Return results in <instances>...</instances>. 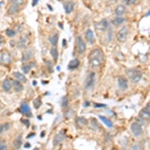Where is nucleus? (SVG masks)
<instances>
[{"mask_svg": "<svg viewBox=\"0 0 150 150\" xmlns=\"http://www.w3.org/2000/svg\"><path fill=\"white\" fill-rule=\"evenodd\" d=\"M0 150H7V144H6L5 140L0 139Z\"/></svg>", "mask_w": 150, "mask_h": 150, "instance_id": "nucleus-38", "label": "nucleus"}, {"mask_svg": "<svg viewBox=\"0 0 150 150\" xmlns=\"http://www.w3.org/2000/svg\"><path fill=\"white\" fill-rule=\"evenodd\" d=\"M0 108H1V104H0Z\"/></svg>", "mask_w": 150, "mask_h": 150, "instance_id": "nucleus-50", "label": "nucleus"}, {"mask_svg": "<svg viewBox=\"0 0 150 150\" xmlns=\"http://www.w3.org/2000/svg\"><path fill=\"white\" fill-rule=\"evenodd\" d=\"M2 88H3V90L5 91V92H10V90H11L12 88V83L11 81H10V79L5 78V79L3 80V82H2Z\"/></svg>", "mask_w": 150, "mask_h": 150, "instance_id": "nucleus-21", "label": "nucleus"}, {"mask_svg": "<svg viewBox=\"0 0 150 150\" xmlns=\"http://www.w3.org/2000/svg\"><path fill=\"white\" fill-rule=\"evenodd\" d=\"M29 147H30L29 143H26V144H25V148H29Z\"/></svg>", "mask_w": 150, "mask_h": 150, "instance_id": "nucleus-45", "label": "nucleus"}, {"mask_svg": "<svg viewBox=\"0 0 150 150\" xmlns=\"http://www.w3.org/2000/svg\"><path fill=\"white\" fill-rule=\"evenodd\" d=\"M0 73H1V71H0Z\"/></svg>", "mask_w": 150, "mask_h": 150, "instance_id": "nucleus-53", "label": "nucleus"}, {"mask_svg": "<svg viewBox=\"0 0 150 150\" xmlns=\"http://www.w3.org/2000/svg\"><path fill=\"white\" fill-rule=\"evenodd\" d=\"M67 106H68V98L65 96V97H63V98H62L61 107L63 108V109H65V108H67Z\"/></svg>", "mask_w": 150, "mask_h": 150, "instance_id": "nucleus-36", "label": "nucleus"}, {"mask_svg": "<svg viewBox=\"0 0 150 150\" xmlns=\"http://www.w3.org/2000/svg\"><path fill=\"white\" fill-rule=\"evenodd\" d=\"M30 42V39H29V36L27 34H23V35L20 36L19 40L17 41V47L19 49H25L26 47L28 46Z\"/></svg>", "mask_w": 150, "mask_h": 150, "instance_id": "nucleus-8", "label": "nucleus"}, {"mask_svg": "<svg viewBox=\"0 0 150 150\" xmlns=\"http://www.w3.org/2000/svg\"><path fill=\"white\" fill-rule=\"evenodd\" d=\"M22 143H23V139H22V135H18L16 138L14 139V141H13V148L15 150H18L20 148L21 146H22Z\"/></svg>", "mask_w": 150, "mask_h": 150, "instance_id": "nucleus-20", "label": "nucleus"}, {"mask_svg": "<svg viewBox=\"0 0 150 150\" xmlns=\"http://www.w3.org/2000/svg\"><path fill=\"white\" fill-rule=\"evenodd\" d=\"M50 54H51L52 58H53V61L56 62L58 59V56H59V52H58L57 47H51L50 49Z\"/></svg>", "mask_w": 150, "mask_h": 150, "instance_id": "nucleus-28", "label": "nucleus"}, {"mask_svg": "<svg viewBox=\"0 0 150 150\" xmlns=\"http://www.w3.org/2000/svg\"><path fill=\"white\" fill-rule=\"evenodd\" d=\"M104 32H106V34H105V42L106 43H109L110 41L112 40L113 34H114V32H113V28L111 27V26H109V27L107 28V30H106V31H104Z\"/></svg>", "mask_w": 150, "mask_h": 150, "instance_id": "nucleus-22", "label": "nucleus"}, {"mask_svg": "<svg viewBox=\"0 0 150 150\" xmlns=\"http://www.w3.org/2000/svg\"><path fill=\"white\" fill-rule=\"evenodd\" d=\"M128 31H129V27L127 25H122V27L117 31L116 33V39L119 43H124L127 40Z\"/></svg>", "mask_w": 150, "mask_h": 150, "instance_id": "nucleus-4", "label": "nucleus"}, {"mask_svg": "<svg viewBox=\"0 0 150 150\" xmlns=\"http://www.w3.org/2000/svg\"><path fill=\"white\" fill-rule=\"evenodd\" d=\"M65 139H66V133L64 132V130H61L60 132H58L55 136H54V139H53V144L55 146L57 145H60L62 142H64Z\"/></svg>", "mask_w": 150, "mask_h": 150, "instance_id": "nucleus-11", "label": "nucleus"}, {"mask_svg": "<svg viewBox=\"0 0 150 150\" xmlns=\"http://www.w3.org/2000/svg\"><path fill=\"white\" fill-rule=\"evenodd\" d=\"M9 1H10V4L19 6V7H20V6L24 3V0H9Z\"/></svg>", "mask_w": 150, "mask_h": 150, "instance_id": "nucleus-35", "label": "nucleus"}, {"mask_svg": "<svg viewBox=\"0 0 150 150\" xmlns=\"http://www.w3.org/2000/svg\"><path fill=\"white\" fill-rule=\"evenodd\" d=\"M76 50L78 54H83L86 50V43L81 36L78 35L76 37Z\"/></svg>", "mask_w": 150, "mask_h": 150, "instance_id": "nucleus-7", "label": "nucleus"}, {"mask_svg": "<svg viewBox=\"0 0 150 150\" xmlns=\"http://www.w3.org/2000/svg\"><path fill=\"white\" fill-rule=\"evenodd\" d=\"M3 41H4V39H3V37H2V36H1V35H0V44H1V43H2V42H3Z\"/></svg>", "mask_w": 150, "mask_h": 150, "instance_id": "nucleus-44", "label": "nucleus"}, {"mask_svg": "<svg viewBox=\"0 0 150 150\" xmlns=\"http://www.w3.org/2000/svg\"><path fill=\"white\" fill-rule=\"evenodd\" d=\"M19 111L22 113L23 115H25V116H27V117H31L32 116L31 109H30V107L28 106V104H26V103L21 104L20 108H19Z\"/></svg>", "mask_w": 150, "mask_h": 150, "instance_id": "nucleus-16", "label": "nucleus"}, {"mask_svg": "<svg viewBox=\"0 0 150 150\" xmlns=\"http://www.w3.org/2000/svg\"><path fill=\"white\" fill-rule=\"evenodd\" d=\"M117 82H118L119 88H120L122 91H124L128 88V85H129L128 80L126 79L125 77H123V76H119V77L117 78Z\"/></svg>", "mask_w": 150, "mask_h": 150, "instance_id": "nucleus-14", "label": "nucleus"}, {"mask_svg": "<svg viewBox=\"0 0 150 150\" xmlns=\"http://www.w3.org/2000/svg\"><path fill=\"white\" fill-rule=\"evenodd\" d=\"M38 2H39V0H32V6H36Z\"/></svg>", "mask_w": 150, "mask_h": 150, "instance_id": "nucleus-43", "label": "nucleus"}, {"mask_svg": "<svg viewBox=\"0 0 150 150\" xmlns=\"http://www.w3.org/2000/svg\"><path fill=\"white\" fill-rule=\"evenodd\" d=\"M45 63H46L48 70L50 71V72H52V71H53V64H52V62H50L49 60H45Z\"/></svg>", "mask_w": 150, "mask_h": 150, "instance_id": "nucleus-39", "label": "nucleus"}, {"mask_svg": "<svg viewBox=\"0 0 150 150\" xmlns=\"http://www.w3.org/2000/svg\"><path fill=\"white\" fill-rule=\"evenodd\" d=\"M110 25V22L107 18H104L102 20H100L99 22H96L95 23V28H96V31L97 32H104L107 30V28L109 27Z\"/></svg>", "mask_w": 150, "mask_h": 150, "instance_id": "nucleus-6", "label": "nucleus"}, {"mask_svg": "<svg viewBox=\"0 0 150 150\" xmlns=\"http://www.w3.org/2000/svg\"><path fill=\"white\" fill-rule=\"evenodd\" d=\"M104 53L100 48H94L91 50V52L89 53L88 55V64L89 67L91 68L95 69V68H98L102 65V63L104 62Z\"/></svg>", "mask_w": 150, "mask_h": 150, "instance_id": "nucleus-1", "label": "nucleus"}, {"mask_svg": "<svg viewBox=\"0 0 150 150\" xmlns=\"http://www.w3.org/2000/svg\"><path fill=\"white\" fill-rule=\"evenodd\" d=\"M79 64H80L79 59L78 58H74V59H72L68 63V69L69 70H74V69L79 67Z\"/></svg>", "mask_w": 150, "mask_h": 150, "instance_id": "nucleus-25", "label": "nucleus"}, {"mask_svg": "<svg viewBox=\"0 0 150 150\" xmlns=\"http://www.w3.org/2000/svg\"><path fill=\"white\" fill-rule=\"evenodd\" d=\"M126 5H136L138 3V0H123Z\"/></svg>", "mask_w": 150, "mask_h": 150, "instance_id": "nucleus-37", "label": "nucleus"}, {"mask_svg": "<svg viewBox=\"0 0 150 150\" xmlns=\"http://www.w3.org/2000/svg\"><path fill=\"white\" fill-rule=\"evenodd\" d=\"M19 9H20V7H19V6L12 5V4H10V7L8 8V14H9V15L16 14V13L19 11Z\"/></svg>", "mask_w": 150, "mask_h": 150, "instance_id": "nucleus-30", "label": "nucleus"}, {"mask_svg": "<svg viewBox=\"0 0 150 150\" xmlns=\"http://www.w3.org/2000/svg\"><path fill=\"white\" fill-rule=\"evenodd\" d=\"M87 124H88V121H87V119H86L85 117L79 116V117L76 118V125H77V127L83 128V127H85Z\"/></svg>", "mask_w": 150, "mask_h": 150, "instance_id": "nucleus-19", "label": "nucleus"}, {"mask_svg": "<svg viewBox=\"0 0 150 150\" xmlns=\"http://www.w3.org/2000/svg\"><path fill=\"white\" fill-rule=\"evenodd\" d=\"M130 129H131L132 134H133L134 136H136V137L140 136L141 134H142V132H143L142 125H141L140 123H138V122H133V123H132L131 126H130Z\"/></svg>", "mask_w": 150, "mask_h": 150, "instance_id": "nucleus-9", "label": "nucleus"}, {"mask_svg": "<svg viewBox=\"0 0 150 150\" xmlns=\"http://www.w3.org/2000/svg\"><path fill=\"white\" fill-rule=\"evenodd\" d=\"M94 107L95 108H104V107H107V105L101 104V103H94Z\"/></svg>", "mask_w": 150, "mask_h": 150, "instance_id": "nucleus-40", "label": "nucleus"}, {"mask_svg": "<svg viewBox=\"0 0 150 150\" xmlns=\"http://www.w3.org/2000/svg\"><path fill=\"white\" fill-rule=\"evenodd\" d=\"M127 9H126V6L123 4H119L115 7L114 9V15L115 16H124Z\"/></svg>", "mask_w": 150, "mask_h": 150, "instance_id": "nucleus-15", "label": "nucleus"}, {"mask_svg": "<svg viewBox=\"0 0 150 150\" xmlns=\"http://www.w3.org/2000/svg\"><path fill=\"white\" fill-rule=\"evenodd\" d=\"M110 1H113V0H110Z\"/></svg>", "mask_w": 150, "mask_h": 150, "instance_id": "nucleus-51", "label": "nucleus"}, {"mask_svg": "<svg viewBox=\"0 0 150 150\" xmlns=\"http://www.w3.org/2000/svg\"><path fill=\"white\" fill-rule=\"evenodd\" d=\"M12 62V57L7 50H2L0 52V65L9 66Z\"/></svg>", "mask_w": 150, "mask_h": 150, "instance_id": "nucleus-5", "label": "nucleus"}, {"mask_svg": "<svg viewBox=\"0 0 150 150\" xmlns=\"http://www.w3.org/2000/svg\"><path fill=\"white\" fill-rule=\"evenodd\" d=\"M34 65H35V62H26L25 64H23L22 67H21L23 73H24V74H27V73L31 70L32 67H33Z\"/></svg>", "mask_w": 150, "mask_h": 150, "instance_id": "nucleus-24", "label": "nucleus"}, {"mask_svg": "<svg viewBox=\"0 0 150 150\" xmlns=\"http://www.w3.org/2000/svg\"><path fill=\"white\" fill-rule=\"evenodd\" d=\"M126 19L123 16H115L114 18L112 19V24L116 27H119V26H122L125 23Z\"/></svg>", "mask_w": 150, "mask_h": 150, "instance_id": "nucleus-17", "label": "nucleus"}, {"mask_svg": "<svg viewBox=\"0 0 150 150\" xmlns=\"http://www.w3.org/2000/svg\"><path fill=\"white\" fill-rule=\"evenodd\" d=\"M85 38L87 40V42L89 44H93L95 41V37H94V33L91 29H87L85 32Z\"/></svg>", "mask_w": 150, "mask_h": 150, "instance_id": "nucleus-18", "label": "nucleus"}, {"mask_svg": "<svg viewBox=\"0 0 150 150\" xmlns=\"http://www.w3.org/2000/svg\"><path fill=\"white\" fill-rule=\"evenodd\" d=\"M34 54H35V49L34 48H28L26 49L24 52H23L22 54V58H21V61L22 62H28L30 59H32L34 56Z\"/></svg>", "mask_w": 150, "mask_h": 150, "instance_id": "nucleus-10", "label": "nucleus"}, {"mask_svg": "<svg viewBox=\"0 0 150 150\" xmlns=\"http://www.w3.org/2000/svg\"><path fill=\"white\" fill-rule=\"evenodd\" d=\"M75 6V2L70 0V1H66L65 3H63V8H64V11L66 14H70L72 13L73 9H74Z\"/></svg>", "mask_w": 150, "mask_h": 150, "instance_id": "nucleus-13", "label": "nucleus"}, {"mask_svg": "<svg viewBox=\"0 0 150 150\" xmlns=\"http://www.w3.org/2000/svg\"><path fill=\"white\" fill-rule=\"evenodd\" d=\"M10 123L9 122H5V123H2L1 125H0V134L4 133V132L8 131V130L10 129Z\"/></svg>", "mask_w": 150, "mask_h": 150, "instance_id": "nucleus-31", "label": "nucleus"}, {"mask_svg": "<svg viewBox=\"0 0 150 150\" xmlns=\"http://www.w3.org/2000/svg\"><path fill=\"white\" fill-rule=\"evenodd\" d=\"M21 122H23V124L26 125V127H29L30 126V122H29V120H27V119H22Z\"/></svg>", "mask_w": 150, "mask_h": 150, "instance_id": "nucleus-41", "label": "nucleus"}, {"mask_svg": "<svg viewBox=\"0 0 150 150\" xmlns=\"http://www.w3.org/2000/svg\"><path fill=\"white\" fill-rule=\"evenodd\" d=\"M0 5H1V3H0Z\"/></svg>", "mask_w": 150, "mask_h": 150, "instance_id": "nucleus-52", "label": "nucleus"}, {"mask_svg": "<svg viewBox=\"0 0 150 150\" xmlns=\"http://www.w3.org/2000/svg\"><path fill=\"white\" fill-rule=\"evenodd\" d=\"M126 75L132 83H138L142 78V72L137 68H129L126 70Z\"/></svg>", "mask_w": 150, "mask_h": 150, "instance_id": "nucleus-2", "label": "nucleus"}, {"mask_svg": "<svg viewBox=\"0 0 150 150\" xmlns=\"http://www.w3.org/2000/svg\"><path fill=\"white\" fill-rule=\"evenodd\" d=\"M11 83H12V86H13V88H14L15 92H21V91L23 90V85L21 82L17 81V80H13Z\"/></svg>", "mask_w": 150, "mask_h": 150, "instance_id": "nucleus-27", "label": "nucleus"}, {"mask_svg": "<svg viewBox=\"0 0 150 150\" xmlns=\"http://www.w3.org/2000/svg\"><path fill=\"white\" fill-rule=\"evenodd\" d=\"M66 44H67V41L64 39V40H63V46H65V45H66Z\"/></svg>", "mask_w": 150, "mask_h": 150, "instance_id": "nucleus-46", "label": "nucleus"}, {"mask_svg": "<svg viewBox=\"0 0 150 150\" xmlns=\"http://www.w3.org/2000/svg\"><path fill=\"white\" fill-rule=\"evenodd\" d=\"M58 39H59V35H58L57 33H54V34H52V35L50 36L49 39H48V41H49L50 44H51L52 47H56V46H57Z\"/></svg>", "mask_w": 150, "mask_h": 150, "instance_id": "nucleus-23", "label": "nucleus"}, {"mask_svg": "<svg viewBox=\"0 0 150 150\" xmlns=\"http://www.w3.org/2000/svg\"><path fill=\"white\" fill-rule=\"evenodd\" d=\"M41 105H42V101H41V99L39 98H36V99H34V101H33V106H34V108L35 109H39V108L41 107Z\"/></svg>", "mask_w": 150, "mask_h": 150, "instance_id": "nucleus-34", "label": "nucleus"}, {"mask_svg": "<svg viewBox=\"0 0 150 150\" xmlns=\"http://www.w3.org/2000/svg\"><path fill=\"white\" fill-rule=\"evenodd\" d=\"M73 115H74V109H73V108H71V107L68 108V109H67L66 111H65V113H64V117L66 119L71 118Z\"/></svg>", "mask_w": 150, "mask_h": 150, "instance_id": "nucleus-32", "label": "nucleus"}, {"mask_svg": "<svg viewBox=\"0 0 150 150\" xmlns=\"http://www.w3.org/2000/svg\"><path fill=\"white\" fill-rule=\"evenodd\" d=\"M139 145L138 144H135V145H133V146L131 147V150H139Z\"/></svg>", "mask_w": 150, "mask_h": 150, "instance_id": "nucleus-42", "label": "nucleus"}, {"mask_svg": "<svg viewBox=\"0 0 150 150\" xmlns=\"http://www.w3.org/2000/svg\"><path fill=\"white\" fill-rule=\"evenodd\" d=\"M95 83H96V73L92 71L87 75L85 81H84V88L86 90H92L95 86Z\"/></svg>", "mask_w": 150, "mask_h": 150, "instance_id": "nucleus-3", "label": "nucleus"}, {"mask_svg": "<svg viewBox=\"0 0 150 150\" xmlns=\"http://www.w3.org/2000/svg\"><path fill=\"white\" fill-rule=\"evenodd\" d=\"M149 106H150V104L147 103V105L139 112V115H138V117H140L141 119H143V120H145V121L149 120V117H150V107Z\"/></svg>", "mask_w": 150, "mask_h": 150, "instance_id": "nucleus-12", "label": "nucleus"}, {"mask_svg": "<svg viewBox=\"0 0 150 150\" xmlns=\"http://www.w3.org/2000/svg\"><path fill=\"white\" fill-rule=\"evenodd\" d=\"M88 105H89L88 102H85V104H84V106H85V107H86V106H88Z\"/></svg>", "mask_w": 150, "mask_h": 150, "instance_id": "nucleus-47", "label": "nucleus"}, {"mask_svg": "<svg viewBox=\"0 0 150 150\" xmlns=\"http://www.w3.org/2000/svg\"><path fill=\"white\" fill-rule=\"evenodd\" d=\"M32 150H39L38 148H34V149H32Z\"/></svg>", "mask_w": 150, "mask_h": 150, "instance_id": "nucleus-48", "label": "nucleus"}, {"mask_svg": "<svg viewBox=\"0 0 150 150\" xmlns=\"http://www.w3.org/2000/svg\"><path fill=\"white\" fill-rule=\"evenodd\" d=\"M99 119L102 121V122L104 123V124H105L106 126H107V127H110V128H111L112 126H113L112 121L110 120V119H108L107 117H105V116H102V115H100V116H99Z\"/></svg>", "mask_w": 150, "mask_h": 150, "instance_id": "nucleus-29", "label": "nucleus"}, {"mask_svg": "<svg viewBox=\"0 0 150 150\" xmlns=\"http://www.w3.org/2000/svg\"><path fill=\"white\" fill-rule=\"evenodd\" d=\"M5 34L8 36V37L13 38V37H15V35H16V31L13 29H10V28H8V29L5 30Z\"/></svg>", "mask_w": 150, "mask_h": 150, "instance_id": "nucleus-33", "label": "nucleus"}, {"mask_svg": "<svg viewBox=\"0 0 150 150\" xmlns=\"http://www.w3.org/2000/svg\"><path fill=\"white\" fill-rule=\"evenodd\" d=\"M57 1H63V0H57Z\"/></svg>", "mask_w": 150, "mask_h": 150, "instance_id": "nucleus-49", "label": "nucleus"}, {"mask_svg": "<svg viewBox=\"0 0 150 150\" xmlns=\"http://www.w3.org/2000/svg\"><path fill=\"white\" fill-rule=\"evenodd\" d=\"M13 76H14L15 80H17V81L21 82V83H25V82L27 81V79H26L25 75H23L22 73H20V72H17V71H16V72L13 73Z\"/></svg>", "mask_w": 150, "mask_h": 150, "instance_id": "nucleus-26", "label": "nucleus"}]
</instances>
